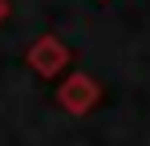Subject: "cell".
<instances>
[{"label": "cell", "mask_w": 150, "mask_h": 146, "mask_svg": "<svg viewBox=\"0 0 150 146\" xmlns=\"http://www.w3.org/2000/svg\"><path fill=\"white\" fill-rule=\"evenodd\" d=\"M4 16H8V0H0V24H4Z\"/></svg>", "instance_id": "obj_1"}]
</instances>
